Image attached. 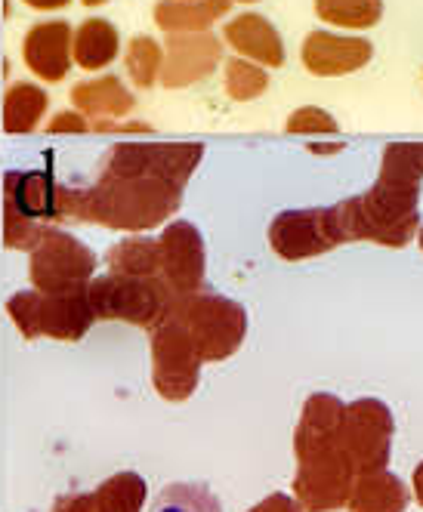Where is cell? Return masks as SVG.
I'll list each match as a JSON object with an SVG mask.
<instances>
[{
  "mask_svg": "<svg viewBox=\"0 0 423 512\" xmlns=\"http://www.w3.org/2000/svg\"><path fill=\"white\" fill-rule=\"evenodd\" d=\"M423 142H390L374 186L331 204L343 241H371L402 250L420 232Z\"/></svg>",
  "mask_w": 423,
  "mask_h": 512,
  "instance_id": "1",
  "label": "cell"
},
{
  "mask_svg": "<svg viewBox=\"0 0 423 512\" xmlns=\"http://www.w3.org/2000/svg\"><path fill=\"white\" fill-rule=\"evenodd\" d=\"M180 207V186H170V182L161 179L99 173L96 186L90 189L59 186L56 223H93L102 229L143 235L149 229L167 226Z\"/></svg>",
  "mask_w": 423,
  "mask_h": 512,
  "instance_id": "2",
  "label": "cell"
},
{
  "mask_svg": "<svg viewBox=\"0 0 423 512\" xmlns=\"http://www.w3.org/2000/svg\"><path fill=\"white\" fill-rule=\"evenodd\" d=\"M294 457H297L294 500L303 506V512L346 509L359 472L340 442V432L328 438L294 442Z\"/></svg>",
  "mask_w": 423,
  "mask_h": 512,
  "instance_id": "3",
  "label": "cell"
},
{
  "mask_svg": "<svg viewBox=\"0 0 423 512\" xmlns=\"http://www.w3.org/2000/svg\"><path fill=\"white\" fill-rule=\"evenodd\" d=\"M170 318L183 324L204 364L232 358L248 340V309L232 297L214 294V290L176 297Z\"/></svg>",
  "mask_w": 423,
  "mask_h": 512,
  "instance_id": "4",
  "label": "cell"
},
{
  "mask_svg": "<svg viewBox=\"0 0 423 512\" xmlns=\"http://www.w3.org/2000/svg\"><path fill=\"white\" fill-rule=\"evenodd\" d=\"M7 315L16 324V331L25 340H59V343H78L96 324L87 287L84 290H65V294H41V290H16L7 300Z\"/></svg>",
  "mask_w": 423,
  "mask_h": 512,
  "instance_id": "5",
  "label": "cell"
},
{
  "mask_svg": "<svg viewBox=\"0 0 423 512\" xmlns=\"http://www.w3.org/2000/svg\"><path fill=\"white\" fill-rule=\"evenodd\" d=\"M87 303L96 321H127L143 331H155L170 318L176 297L161 278H124L105 272L87 284Z\"/></svg>",
  "mask_w": 423,
  "mask_h": 512,
  "instance_id": "6",
  "label": "cell"
},
{
  "mask_svg": "<svg viewBox=\"0 0 423 512\" xmlns=\"http://www.w3.org/2000/svg\"><path fill=\"white\" fill-rule=\"evenodd\" d=\"M204 158L201 142H118L102 161L105 176L161 179L186 189V182Z\"/></svg>",
  "mask_w": 423,
  "mask_h": 512,
  "instance_id": "7",
  "label": "cell"
},
{
  "mask_svg": "<svg viewBox=\"0 0 423 512\" xmlns=\"http://www.w3.org/2000/svg\"><path fill=\"white\" fill-rule=\"evenodd\" d=\"M96 266L99 260L90 244L50 226L28 256V278L41 294H65V290H84L96 278Z\"/></svg>",
  "mask_w": 423,
  "mask_h": 512,
  "instance_id": "8",
  "label": "cell"
},
{
  "mask_svg": "<svg viewBox=\"0 0 423 512\" xmlns=\"http://www.w3.org/2000/svg\"><path fill=\"white\" fill-rule=\"evenodd\" d=\"M340 442L359 475L390 469L393 442H396V420L390 405L380 398L349 401L343 411Z\"/></svg>",
  "mask_w": 423,
  "mask_h": 512,
  "instance_id": "9",
  "label": "cell"
},
{
  "mask_svg": "<svg viewBox=\"0 0 423 512\" xmlns=\"http://www.w3.org/2000/svg\"><path fill=\"white\" fill-rule=\"evenodd\" d=\"M152 349V386L164 401H189L201 383V358L180 321L167 318L149 340Z\"/></svg>",
  "mask_w": 423,
  "mask_h": 512,
  "instance_id": "10",
  "label": "cell"
},
{
  "mask_svg": "<svg viewBox=\"0 0 423 512\" xmlns=\"http://www.w3.org/2000/svg\"><path fill=\"white\" fill-rule=\"evenodd\" d=\"M343 241L334 207H300V210H281L269 223V247L285 263L312 260L337 250Z\"/></svg>",
  "mask_w": 423,
  "mask_h": 512,
  "instance_id": "11",
  "label": "cell"
},
{
  "mask_svg": "<svg viewBox=\"0 0 423 512\" xmlns=\"http://www.w3.org/2000/svg\"><path fill=\"white\" fill-rule=\"evenodd\" d=\"M161 250V281L173 297H192L207 290V250L204 235L189 219H170L158 235Z\"/></svg>",
  "mask_w": 423,
  "mask_h": 512,
  "instance_id": "12",
  "label": "cell"
},
{
  "mask_svg": "<svg viewBox=\"0 0 423 512\" xmlns=\"http://www.w3.org/2000/svg\"><path fill=\"white\" fill-rule=\"evenodd\" d=\"M223 62V44L210 31L167 34L164 41V65L158 84L167 90H183L204 78H210Z\"/></svg>",
  "mask_w": 423,
  "mask_h": 512,
  "instance_id": "13",
  "label": "cell"
},
{
  "mask_svg": "<svg viewBox=\"0 0 423 512\" xmlns=\"http://www.w3.org/2000/svg\"><path fill=\"white\" fill-rule=\"evenodd\" d=\"M72 38L75 28L65 19H50L31 25L22 41V59L34 78L47 84H59L68 78L75 59H72Z\"/></svg>",
  "mask_w": 423,
  "mask_h": 512,
  "instance_id": "14",
  "label": "cell"
},
{
  "mask_svg": "<svg viewBox=\"0 0 423 512\" xmlns=\"http://www.w3.org/2000/svg\"><path fill=\"white\" fill-rule=\"evenodd\" d=\"M303 65L319 78H340L371 62L374 47L365 38H346L334 31H312L303 41Z\"/></svg>",
  "mask_w": 423,
  "mask_h": 512,
  "instance_id": "15",
  "label": "cell"
},
{
  "mask_svg": "<svg viewBox=\"0 0 423 512\" xmlns=\"http://www.w3.org/2000/svg\"><path fill=\"white\" fill-rule=\"evenodd\" d=\"M56 192L59 182L50 170H7L4 173V210L31 219V223L56 226Z\"/></svg>",
  "mask_w": 423,
  "mask_h": 512,
  "instance_id": "16",
  "label": "cell"
},
{
  "mask_svg": "<svg viewBox=\"0 0 423 512\" xmlns=\"http://www.w3.org/2000/svg\"><path fill=\"white\" fill-rule=\"evenodd\" d=\"M223 38L235 53H241V59H248L260 68H281L285 65V41H281L278 28L260 13L235 16L226 25Z\"/></svg>",
  "mask_w": 423,
  "mask_h": 512,
  "instance_id": "17",
  "label": "cell"
},
{
  "mask_svg": "<svg viewBox=\"0 0 423 512\" xmlns=\"http://www.w3.org/2000/svg\"><path fill=\"white\" fill-rule=\"evenodd\" d=\"M72 102L75 112H81L87 121H118L127 118L133 112V93L124 87V81L118 75H102V78H90L72 87Z\"/></svg>",
  "mask_w": 423,
  "mask_h": 512,
  "instance_id": "18",
  "label": "cell"
},
{
  "mask_svg": "<svg viewBox=\"0 0 423 512\" xmlns=\"http://www.w3.org/2000/svg\"><path fill=\"white\" fill-rule=\"evenodd\" d=\"M411 488L399 479L393 469H380L359 475L352 485L346 512H408Z\"/></svg>",
  "mask_w": 423,
  "mask_h": 512,
  "instance_id": "19",
  "label": "cell"
},
{
  "mask_svg": "<svg viewBox=\"0 0 423 512\" xmlns=\"http://www.w3.org/2000/svg\"><path fill=\"white\" fill-rule=\"evenodd\" d=\"M121 53V34L109 19H84L75 28L72 38V59L84 71H102L109 68Z\"/></svg>",
  "mask_w": 423,
  "mask_h": 512,
  "instance_id": "20",
  "label": "cell"
},
{
  "mask_svg": "<svg viewBox=\"0 0 423 512\" xmlns=\"http://www.w3.org/2000/svg\"><path fill=\"white\" fill-rule=\"evenodd\" d=\"M232 10V0H161L155 7V25L167 34L207 31Z\"/></svg>",
  "mask_w": 423,
  "mask_h": 512,
  "instance_id": "21",
  "label": "cell"
},
{
  "mask_svg": "<svg viewBox=\"0 0 423 512\" xmlns=\"http://www.w3.org/2000/svg\"><path fill=\"white\" fill-rule=\"evenodd\" d=\"M105 266L112 275L124 278H161V250L158 238L133 235L109 247L105 253Z\"/></svg>",
  "mask_w": 423,
  "mask_h": 512,
  "instance_id": "22",
  "label": "cell"
},
{
  "mask_svg": "<svg viewBox=\"0 0 423 512\" xmlns=\"http://www.w3.org/2000/svg\"><path fill=\"white\" fill-rule=\"evenodd\" d=\"M47 108H50V96L44 87L31 84V81L10 84V90L4 96V130L13 136L38 130L47 115Z\"/></svg>",
  "mask_w": 423,
  "mask_h": 512,
  "instance_id": "23",
  "label": "cell"
},
{
  "mask_svg": "<svg viewBox=\"0 0 423 512\" xmlns=\"http://www.w3.org/2000/svg\"><path fill=\"white\" fill-rule=\"evenodd\" d=\"M99 512H143L149 500V485L139 472L124 469L109 475L96 491H93Z\"/></svg>",
  "mask_w": 423,
  "mask_h": 512,
  "instance_id": "24",
  "label": "cell"
},
{
  "mask_svg": "<svg viewBox=\"0 0 423 512\" xmlns=\"http://www.w3.org/2000/svg\"><path fill=\"white\" fill-rule=\"evenodd\" d=\"M161 65H164V47L155 38H149V34H136L127 44L124 68H127V78L136 87L152 90L161 78Z\"/></svg>",
  "mask_w": 423,
  "mask_h": 512,
  "instance_id": "25",
  "label": "cell"
},
{
  "mask_svg": "<svg viewBox=\"0 0 423 512\" xmlns=\"http://www.w3.org/2000/svg\"><path fill=\"white\" fill-rule=\"evenodd\" d=\"M149 512H223V503L207 485L173 482L155 497Z\"/></svg>",
  "mask_w": 423,
  "mask_h": 512,
  "instance_id": "26",
  "label": "cell"
},
{
  "mask_svg": "<svg viewBox=\"0 0 423 512\" xmlns=\"http://www.w3.org/2000/svg\"><path fill=\"white\" fill-rule=\"evenodd\" d=\"M315 16L340 28H371L383 16V0H315Z\"/></svg>",
  "mask_w": 423,
  "mask_h": 512,
  "instance_id": "27",
  "label": "cell"
},
{
  "mask_svg": "<svg viewBox=\"0 0 423 512\" xmlns=\"http://www.w3.org/2000/svg\"><path fill=\"white\" fill-rule=\"evenodd\" d=\"M269 87V75L266 68L248 62V59H229L226 62V93L235 99V102H251L257 96H263Z\"/></svg>",
  "mask_w": 423,
  "mask_h": 512,
  "instance_id": "28",
  "label": "cell"
},
{
  "mask_svg": "<svg viewBox=\"0 0 423 512\" xmlns=\"http://www.w3.org/2000/svg\"><path fill=\"white\" fill-rule=\"evenodd\" d=\"M50 226L44 223H31V219H22L10 210H4V247L7 250H34L38 241L47 235Z\"/></svg>",
  "mask_w": 423,
  "mask_h": 512,
  "instance_id": "29",
  "label": "cell"
},
{
  "mask_svg": "<svg viewBox=\"0 0 423 512\" xmlns=\"http://www.w3.org/2000/svg\"><path fill=\"white\" fill-rule=\"evenodd\" d=\"M285 130L288 133H303V136H322V133L331 136L340 127H337V118L331 112H325V108H319V105H303V108H297V112H291Z\"/></svg>",
  "mask_w": 423,
  "mask_h": 512,
  "instance_id": "30",
  "label": "cell"
},
{
  "mask_svg": "<svg viewBox=\"0 0 423 512\" xmlns=\"http://www.w3.org/2000/svg\"><path fill=\"white\" fill-rule=\"evenodd\" d=\"M47 133H90V121L75 108H68V112H59L47 121Z\"/></svg>",
  "mask_w": 423,
  "mask_h": 512,
  "instance_id": "31",
  "label": "cell"
},
{
  "mask_svg": "<svg viewBox=\"0 0 423 512\" xmlns=\"http://www.w3.org/2000/svg\"><path fill=\"white\" fill-rule=\"evenodd\" d=\"M50 512H99V503L93 491H75V494H62Z\"/></svg>",
  "mask_w": 423,
  "mask_h": 512,
  "instance_id": "32",
  "label": "cell"
},
{
  "mask_svg": "<svg viewBox=\"0 0 423 512\" xmlns=\"http://www.w3.org/2000/svg\"><path fill=\"white\" fill-rule=\"evenodd\" d=\"M248 512H303V506L294 500V494H285V491H275L269 497H263L260 503H254Z\"/></svg>",
  "mask_w": 423,
  "mask_h": 512,
  "instance_id": "33",
  "label": "cell"
},
{
  "mask_svg": "<svg viewBox=\"0 0 423 512\" xmlns=\"http://www.w3.org/2000/svg\"><path fill=\"white\" fill-rule=\"evenodd\" d=\"M25 7H31V10H38V13H53V10H62V7H68L72 0H22Z\"/></svg>",
  "mask_w": 423,
  "mask_h": 512,
  "instance_id": "34",
  "label": "cell"
},
{
  "mask_svg": "<svg viewBox=\"0 0 423 512\" xmlns=\"http://www.w3.org/2000/svg\"><path fill=\"white\" fill-rule=\"evenodd\" d=\"M408 488H411V497L423 506V460L414 466V472H411V485H408Z\"/></svg>",
  "mask_w": 423,
  "mask_h": 512,
  "instance_id": "35",
  "label": "cell"
},
{
  "mask_svg": "<svg viewBox=\"0 0 423 512\" xmlns=\"http://www.w3.org/2000/svg\"><path fill=\"white\" fill-rule=\"evenodd\" d=\"M312 155H334V152H343V142H331V145H322V142H312L309 145Z\"/></svg>",
  "mask_w": 423,
  "mask_h": 512,
  "instance_id": "36",
  "label": "cell"
},
{
  "mask_svg": "<svg viewBox=\"0 0 423 512\" xmlns=\"http://www.w3.org/2000/svg\"><path fill=\"white\" fill-rule=\"evenodd\" d=\"M84 7H99V4H105V0H81Z\"/></svg>",
  "mask_w": 423,
  "mask_h": 512,
  "instance_id": "37",
  "label": "cell"
},
{
  "mask_svg": "<svg viewBox=\"0 0 423 512\" xmlns=\"http://www.w3.org/2000/svg\"><path fill=\"white\" fill-rule=\"evenodd\" d=\"M417 244H420V250H423V226H420V232H417V238H414Z\"/></svg>",
  "mask_w": 423,
  "mask_h": 512,
  "instance_id": "38",
  "label": "cell"
},
{
  "mask_svg": "<svg viewBox=\"0 0 423 512\" xmlns=\"http://www.w3.org/2000/svg\"><path fill=\"white\" fill-rule=\"evenodd\" d=\"M238 4H257V0H238Z\"/></svg>",
  "mask_w": 423,
  "mask_h": 512,
  "instance_id": "39",
  "label": "cell"
}]
</instances>
